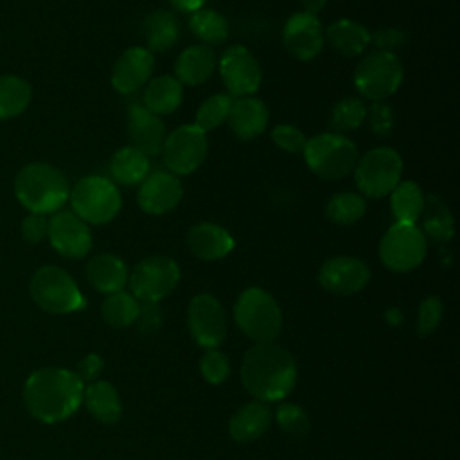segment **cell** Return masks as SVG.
<instances>
[{
  "instance_id": "obj_12",
  "label": "cell",
  "mask_w": 460,
  "mask_h": 460,
  "mask_svg": "<svg viewBox=\"0 0 460 460\" xmlns=\"http://www.w3.org/2000/svg\"><path fill=\"white\" fill-rule=\"evenodd\" d=\"M207 153V133L194 124H185L172 129L162 146L164 164L174 176L194 172L205 162Z\"/></svg>"
},
{
  "instance_id": "obj_42",
  "label": "cell",
  "mask_w": 460,
  "mask_h": 460,
  "mask_svg": "<svg viewBox=\"0 0 460 460\" xmlns=\"http://www.w3.org/2000/svg\"><path fill=\"white\" fill-rule=\"evenodd\" d=\"M370 131L377 138H386L394 129V110L385 102H374L367 108V119Z\"/></svg>"
},
{
  "instance_id": "obj_1",
  "label": "cell",
  "mask_w": 460,
  "mask_h": 460,
  "mask_svg": "<svg viewBox=\"0 0 460 460\" xmlns=\"http://www.w3.org/2000/svg\"><path fill=\"white\" fill-rule=\"evenodd\" d=\"M84 383L79 376L61 367L34 370L23 385V404L40 422L56 424L72 417L83 404Z\"/></svg>"
},
{
  "instance_id": "obj_29",
  "label": "cell",
  "mask_w": 460,
  "mask_h": 460,
  "mask_svg": "<svg viewBox=\"0 0 460 460\" xmlns=\"http://www.w3.org/2000/svg\"><path fill=\"white\" fill-rule=\"evenodd\" d=\"M183 99V84L174 75H158L149 79L144 90V108L155 115L176 111Z\"/></svg>"
},
{
  "instance_id": "obj_45",
  "label": "cell",
  "mask_w": 460,
  "mask_h": 460,
  "mask_svg": "<svg viewBox=\"0 0 460 460\" xmlns=\"http://www.w3.org/2000/svg\"><path fill=\"white\" fill-rule=\"evenodd\" d=\"M49 232V219L41 214H29L22 221V235L27 243L38 244L47 237Z\"/></svg>"
},
{
  "instance_id": "obj_35",
  "label": "cell",
  "mask_w": 460,
  "mask_h": 460,
  "mask_svg": "<svg viewBox=\"0 0 460 460\" xmlns=\"http://www.w3.org/2000/svg\"><path fill=\"white\" fill-rule=\"evenodd\" d=\"M189 29L198 40L210 43V45L223 43L230 32L226 18L221 13H217L214 9H207V7H201L194 13H190Z\"/></svg>"
},
{
  "instance_id": "obj_3",
  "label": "cell",
  "mask_w": 460,
  "mask_h": 460,
  "mask_svg": "<svg viewBox=\"0 0 460 460\" xmlns=\"http://www.w3.org/2000/svg\"><path fill=\"white\" fill-rule=\"evenodd\" d=\"M14 194L31 214L47 216L63 208L70 196V185L58 167L45 162H32L18 171Z\"/></svg>"
},
{
  "instance_id": "obj_4",
  "label": "cell",
  "mask_w": 460,
  "mask_h": 460,
  "mask_svg": "<svg viewBox=\"0 0 460 460\" xmlns=\"http://www.w3.org/2000/svg\"><path fill=\"white\" fill-rule=\"evenodd\" d=\"M234 320L241 332L255 343L275 341L282 329V311L277 300L261 288H248L239 295Z\"/></svg>"
},
{
  "instance_id": "obj_11",
  "label": "cell",
  "mask_w": 460,
  "mask_h": 460,
  "mask_svg": "<svg viewBox=\"0 0 460 460\" xmlns=\"http://www.w3.org/2000/svg\"><path fill=\"white\" fill-rule=\"evenodd\" d=\"M180 266L171 257L153 255L142 259L129 273L128 284L138 302H160L169 296L180 282Z\"/></svg>"
},
{
  "instance_id": "obj_21",
  "label": "cell",
  "mask_w": 460,
  "mask_h": 460,
  "mask_svg": "<svg viewBox=\"0 0 460 460\" xmlns=\"http://www.w3.org/2000/svg\"><path fill=\"white\" fill-rule=\"evenodd\" d=\"M268 119L266 104L253 95H246L232 101L226 122L239 140H252L266 129Z\"/></svg>"
},
{
  "instance_id": "obj_47",
  "label": "cell",
  "mask_w": 460,
  "mask_h": 460,
  "mask_svg": "<svg viewBox=\"0 0 460 460\" xmlns=\"http://www.w3.org/2000/svg\"><path fill=\"white\" fill-rule=\"evenodd\" d=\"M104 363H102V358L99 354H86L79 363H77V368H75V374L79 376V379L83 383H92L95 381V377L99 376V372L102 370Z\"/></svg>"
},
{
  "instance_id": "obj_16",
  "label": "cell",
  "mask_w": 460,
  "mask_h": 460,
  "mask_svg": "<svg viewBox=\"0 0 460 460\" xmlns=\"http://www.w3.org/2000/svg\"><path fill=\"white\" fill-rule=\"evenodd\" d=\"M282 43L288 54H291L295 59H314L322 52L325 43L323 27L318 16L304 11L291 14L282 29Z\"/></svg>"
},
{
  "instance_id": "obj_26",
  "label": "cell",
  "mask_w": 460,
  "mask_h": 460,
  "mask_svg": "<svg viewBox=\"0 0 460 460\" xmlns=\"http://www.w3.org/2000/svg\"><path fill=\"white\" fill-rule=\"evenodd\" d=\"M370 34L372 32L365 25L349 18H340L323 31V38L329 47L343 58H356L363 54L370 45Z\"/></svg>"
},
{
  "instance_id": "obj_5",
  "label": "cell",
  "mask_w": 460,
  "mask_h": 460,
  "mask_svg": "<svg viewBox=\"0 0 460 460\" xmlns=\"http://www.w3.org/2000/svg\"><path fill=\"white\" fill-rule=\"evenodd\" d=\"M304 158L311 172L322 180H340L354 172L359 151L352 140L338 133H320L307 138Z\"/></svg>"
},
{
  "instance_id": "obj_40",
  "label": "cell",
  "mask_w": 460,
  "mask_h": 460,
  "mask_svg": "<svg viewBox=\"0 0 460 460\" xmlns=\"http://www.w3.org/2000/svg\"><path fill=\"white\" fill-rule=\"evenodd\" d=\"M199 372L210 385H221L230 376V361L225 352L217 349H207L199 359Z\"/></svg>"
},
{
  "instance_id": "obj_22",
  "label": "cell",
  "mask_w": 460,
  "mask_h": 460,
  "mask_svg": "<svg viewBox=\"0 0 460 460\" xmlns=\"http://www.w3.org/2000/svg\"><path fill=\"white\" fill-rule=\"evenodd\" d=\"M187 246L201 261H219L234 250V237L216 223H198L187 234Z\"/></svg>"
},
{
  "instance_id": "obj_25",
  "label": "cell",
  "mask_w": 460,
  "mask_h": 460,
  "mask_svg": "<svg viewBox=\"0 0 460 460\" xmlns=\"http://www.w3.org/2000/svg\"><path fill=\"white\" fill-rule=\"evenodd\" d=\"M128 266L113 253H97L86 264V279L90 286L104 295L122 291L128 284Z\"/></svg>"
},
{
  "instance_id": "obj_13",
  "label": "cell",
  "mask_w": 460,
  "mask_h": 460,
  "mask_svg": "<svg viewBox=\"0 0 460 460\" xmlns=\"http://www.w3.org/2000/svg\"><path fill=\"white\" fill-rule=\"evenodd\" d=\"M187 325L199 347L217 349L226 336L225 307L208 293L196 295L187 309Z\"/></svg>"
},
{
  "instance_id": "obj_36",
  "label": "cell",
  "mask_w": 460,
  "mask_h": 460,
  "mask_svg": "<svg viewBox=\"0 0 460 460\" xmlns=\"http://www.w3.org/2000/svg\"><path fill=\"white\" fill-rule=\"evenodd\" d=\"M367 119V106L359 97H345L338 101L329 117L331 133H349L358 129Z\"/></svg>"
},
{
  "instance_id": "obj_24",
  "label": "cell",
  "mask_w": 460,
  "mask_h": 460,
  "mask_svg": "<svg viewBox=\"0 0 460 460\" xmlns=\"http://www.w3.org/2000/svg\"><path fill=\"white\" fill-rule=\"evenodd\" d=\"M217 65L216 52L208 45H190L180 52L174 63V77L187 86H198L210 79Z\"/></svg>"
},
{
  "instance_id": "obj_34",
  "label": "cell",
  "mask_w": 460,
  "mask_h": 460,
  "mask_svg": "<svg viewBox=\"0 0 460 460\" xmlns=\"http://www.w3.org/2000/svg\"><path fill=\"white\" fill-rule=\"evenodd\" d=\"M422 226L424 232L438 243H447L455 234V223L453 216L447 210V207L442 203L437 196L424 198V208H422ZM424 234V235H426Z\"/></svg>"
},
{
  "instance_id": "obj_18",
  "label": "cell",
  "mask_w": 460,
  "mask_h": 460,
  "mask_svg": "<svg viewBox=\"0 0 460 460\" xmlns=\"http://www.w3.org/2000/svg\"><path fill=\"white\" fill-rule=\"evenodd\" d=\"M183 198V185L172 172L156 171L140 183L138 207L151 216H162L174 210Z\"/></svg>"
},
{
  "instance_id": "obj_32",
  "label": "cell",
  "mask_w": 460,
  "mask_h": 460,
  "mask_svg": "<svg viewBox=\"0 0 460 460\" xmlns=\"http://www.w3.org/2000/svg\"><path fill=\"white\" fill-rule=\"evenodd\" d=\"M32 99L31 84L13 74L0 75V120L22 115Z\"/></svg>"
},
{
  "instance_id": "obj_19",
  "label": "cell",
  "mask_w": 460,
  "mask_h": 460,
  "mask_svg": "<svg viewBox=\"0 0 460 460\" xmlns=\"http://www.w3.org/2000/svg\"><path fill=\"white\" fill-rule=\"evenodd\" d=\"M155 70V54L146 47H129L115 61L111 86L119 93H133L149 83Z\"/></svg>"
},
{
  "instance_id": "obj_23",
  "label": "cell",
  "mask_w": 460,
  "mask_h": 460,
  "mask_svg": "<svg viewBox=\"0 0 460 460\" xmlns=\"http://www.w3.org/2000/svg\"><path fill=\"white\" fill-rule=\"evenodd\" d=\"M273 413L268 402L252 401L241 406L228 422V433L235 442L248 444L261 438L271 426Z\"/></svg>"
},
{
  "instance_id": "obj_9",
  "label": "cell",
  "mask_w": 460,
  "mask_h": 460,
  "mask_svg": "<svg viewBox=\"0 0 460 460\" xmlns=\"http://www.w3.org/2000/svg\"><path fill=\"white\" fill-rule=\"evenodd\" d=\"M402 77L404 72L397 54L381 50L367 54L354 70V84L358 92L372 102H383L394 95L399 90Z\"/></svg>"
},
{
  "instance_id": "obj_39",
  "label": "cell",
  "mask_w": 460,
  "mask_h": 460,
  "mask_svg": "<svg viewBox=\"0 0 460 460\" xmlns=\"http://www.w3.org/2000/svg\"><path fill=\"white\" fill-rule=\"evenodd\" d=\"M275 420L289 437H304L311 428L305 410L295 402H280L275 410Z\"/></svg>"
},
{
  "instance_id": "obj_17",
  "label": "cell",
  "mask_w": 460,
  "mask_h": 460,
  "mask_svg": "<svg viewBox=\"0 0 460 460\" xmlns=\"http://www.w3.org/2000/svg\"><path fill=\"white\" fill-rule=\"evenodd\" d=\"M370 280L368 266L354 257H332L327 259L320 271V286L332 295L349 296L361 291Z\"/></svg>"
},
{
  "instance_id": "obj_27",
  "label": "cell",
  "mask_w": 460,
  "mask_h": 460,
  "mask_svg": "<svg viewBox=\"0 0 460 460\" xmlns=\"http://www.w3.org/2000/svg\"><path fill=\"white\" fill-rule=\"evenodd\" d=\"M83 404L86 406L90 415L102 424H113L122 415L119 392L108 381L88 383L83 390Z\"/></svg>"
},
{
  "instance_id": "obj_6",
  "label": "cell",
  "mask_w": 460,
  "mask_h": 460,
  "mask_svg": "<svg viewBox=\"0 0 460 460\" xmlns=\"http://www.w3.org/2000/svg\"><path fill=\"white\" fill-rule=\"evenodd\" d=\"M38 307L50 314H68L86 307V298L68 271L59 266H41L29 286Z\"/></svg>"
},
{
  "instance_id": "obj_31",
  "label": "cell",
  "mask_w": 460,
  "mask_h": 460,
  "mask_svg": "<svg viewBox=\"0 0 460 460\" xmlns=\"http://www.w3.org/2000/svg\"><path fill=\"white\" fill-rule=\"evenodd\" d=\"M390 208L395 223L415 225L424 208L422 189L411 180H401L390 192Z\"/></svg>"
},
{
  "instance_id": "obj_41",
  "label": "cell",
  "mask_w": 460,
  "mask_h": 460,
  "mask_svg": "<svg viewBox=\"0 0 460 460\" xmlns=\"http://www.w3.org/2000/svg\"><path fill=\"white\" fill-rule=\"evenodd\" d=\"M271 140L277 147H280L286 153H304V147L307 144V137L302 129L291 126V124H279L271 129Z\"/></svg>"
},
{
  "instance_id": "obj_10",
  "label": "cell",
  "mask_w": 460,
  "mask_h": 460,
  "mask_svg": "<svg viewBox=\"0 0 460 460\" xmlns=\"http://www.w3.org/2000/svg\"><path fill=\"white\" fill-rule=\"evenodd\" d=\"M428 253V239L417 225L394 223L381 237L379 259L395 271L406 273L422 264Z\"/></svg>"
},
{
  "instance_id": "obj_48",
  "label": "cell",
  "mask_w": 460,
  "mask_h": 460,
  "mask_svg": "<svg viewBox=\"0 0 460 460\" xmlns=\"http://www.w3.org/2000/svg\"><path fill=\"white\" fill-rule=\"evenodd\" d=\"M207 0H169V4L183 13H194L205 5Z\"/></svg>"
},
{
  "instance_id": "obj_15",
  "label": "cell",
  "mask_w": 460,
  "mask_h": 460,
  "mask_svg": "<svg viewBox=\"0 0 460 460\" xmlns=\"http://www.w3.org/2000/svg\"><path fill=\"white\" fill-rule=\"evenodd\" d=\"M50 246L65 259H83L92 250L90 226L72 210H58L49 219Z\"/></svg>"
},
{
  "instance_id": "obj_8",
  "label": "cell",
  "mask_w": 460,
  "mask_h": 460,
  "mask_svg": "<svg viewBox=\"0 0 460 460\" xmlns=\"http://www.w3.org/2000/svg\"><path fill=\"white\" fill-rule=\"evenodd\" d=\"M402 178V158L388 146L374 147L359 156L354 167V181L361 196L385 198Z\"/></svg>"
},
{
  "instance_id": "obj_30",
  "label": "cell",
  "mask_w": 460,
  "mask_h": 460,
  "mask_svg": "<svg viewBox=\"0 0 460 460\" xmlns=\"http://www.w3.org/2000/svg\"><path fill=\"white\" fill-rule=\"evenodd\" d=\"M149 156L138 149L126 146L120 147L110 160V174L120 185H140L149 174Z\"/></svg>"
},
{
  "instance_id": "obj_33",
  "label": "cell",
  "mask_w": 460,
  "mask_h": 460,
  "mask_svg": "<svg viewBox=\"0 0 460 460\" xmlns=\"http://www.w3.org/2000/svg\"><path fill=\"white\" fill-rule=\"evenodd\" d=\"M140 302L128 291H117L104 298L101 305L102 320L113 329H126L135 323Z\"/></svg>"
},
{
  "instance_id": "obj_37",
  "label": "cell",
  "mask_w": 460,
  "mask_h": 460,
  "mask_svg": "<svg viewBox=\"0 0 460 460\" xmlns=\"http://www.w3.org/2000/svg\"><path fill=\"white\" fill-rule=\"evenodd\" d=\"M367 210V201L356 192H338L325 205V217L334 225H352Z\"/></svg>"
},
{
  "instance_id": "obj_7",
  "label": "cell",
  "mask_w": 460,
  "mask_h": 460,
  "mask_svg": "<svg viewBox=\"0 0 460 460\" xmlns=\"http://www.w3.org/2000/svg\"><path fill=\"white\" fill-rule=\"evenodd\" d=\"M68 201L72 212L86 225H106L122 208L117 185L104 176H84L72 189Z\"/></svg>"
},
{
  "instance_id": "obj_49",
  "label": "cell",
  "mask_w": 460,
  "mask_h": 460,
  "mask_svg": "<svg viewBox=\"0 0 460 460\" xmlns=\"http://www.w3.org/2000/svg\"><path fill=\"white\" fill-rule=\"evenodd\" d=\"M327 0H302V7H304V13H309V14H318L323 7H325Z\"/></svg>"
},
{
  "instance_id": "obj_2",
  "label": "cell",
  "mask_w": 460,
  "mask_h": 460,
  "mask_svg": "<svg viewBox=\"0 0 460 460\" xmlns=\"http://www.w3.org/2000/svg\"><path fill=\"white\" fill-rule=\"evenodd\" d=\"M241 381L257 401L275 402L291 394L296 383L293 356L275 341L255 343L244 352Z\"/></svg>"
},
{
  "instance_id": "obj_20",
  "label": "cell",
  "mask_w": 460,
  "mask_h": 460,
  "mask_svg": "<svg viewBox=\"0 0 460 460\" xmlns=\"http://www.w3.org/2000/svg\"><path fill=\"white\" fill-rule=\"evenodd\" d=\"M126 131L131 140V147L138 149L146 156H156L162 153V146L167 137L165 126L160 117L144 108V104L129 106Z\"/></svg>"
},
{
  "instance_id": "obj_46",
  "label": "cell",
  "mask_w": 460,
  "mask_h": 460,
  "mask_svg": "<svg viewBox=\"0 0 460 460\" xmlns=\"http://www.w3.org/2000/svg\"><path fill=\"white\" fill-rule=\"evenodd\" d=\"M140 332H155L162 325V313L156 302H140L138 316L135 320Z\"/></svg>"
},
{
  "instance_id": "obj_43",
  "label": "cell",
  "mask_w": 460,
  "mask_h": 460,
  "mask_svg": "<svg viewBox=\"0 0 460 460\" xmlns=\"http://www.w3.org/2000/svg\"><path fill=\"white\" fill-rule=\"evenodd\" d=\"M442 302L437 296H428L426 300H422V304L419 305V316H417V331L419 336H428L431 334L437 325L440 323L442 318Z\"/></svg>"
},
{
  "instance_id": "obj_14",
  "label": "cell",
  "mask_w": 460,
  "mask_h": 460,
  "mask_svg": "<svg viewBox=\"0 0 460 460\" xmlns=\"http://www.w3.org/2000/svg\"><path fill=\"white\" fill-rule=\"evenodd\" d=\"M217 66L230 97H246L259 90L262 79L261 65L246 47L232 45L225 49Z\"/></svg>"
},
{
  "instance_id": "obj_28",
  "label": "cell",
  "mask_w": 460,
  "mask_h": 460,
  "mask_svg": "<svg viewBox=\"0 0 460 460\" xmlns=\"http://www.w3.org/2000/svg\"><path fill=\"white\" fill-rule=\"evenodd\" d=\"M142 34L149 52H165L174 47L180 38V22L171 11L158 9L144 18Z\"/></svg>"
},
{
  "instance_id": "obj_38",
  "label": "cell",
  "mask_w": 460,
  "mask_h": 460,
  "mask_svg": "<svg viewBox=\"0 0 460 460\" xmlns=\"http://www.w3.org/2000/svg\"><path fill=\"white\" fill-rule=\"evenodd\" d=\"M232 101L234 99L228 93H216L207 97L196 111L194 126H198L205 133L219 128L228 119Z\"/></svg>"
},
{
  "instance_id": "obj_44",
  "label": "cell",
  "mask_w": 460,
  "mask_h": 460,
  "mask_svg": "<svg viewBox=\"0 0 460 460\" xmlns=\"http://www.w3.org/2000/svg\"><path fill=\"white\" fill-rule=\"evenodd\" d=\"M406 34L399 29L394 27H386V29H379L374 34H370V43L376 47V50L381 52H392L395 54L397 49L406 45Z\"/></svg>"
}]
</instances>
